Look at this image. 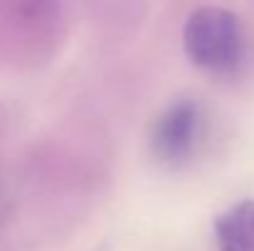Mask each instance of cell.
Returning a JSON list of instances; mask_svg holds the SVG:
<instances>
[{
    "label": "cell",
    "mask_w": 254,
    "mask_h": 251,
    "mask_svg": "<svg viewBox=\"0 0 254 251\" xmlns=\"http://www.w3.org/2000/svg\"><path fill=\"white\" fill-rule=\"evenodd\" d=\"M183 45L188 57L202 69H235L242 57V35L235 12L217 5L192 10L183 30Z\"/></svg>",
    "instance_id": "obj_1"
},
{
    "label": "cell",
    "mask_w": 254,
    "mask_h": 251,
    "mask_svg": "<svg viewBox=\"0 0 254 251\" xmlns=\"http://www.w3.org/2000/svg\"><path fill=\"white\" fill-rule=\"evenodd\" d=\"M202 136V111L195 101H175L153 126V153L166 163H180L192 155Z\"/></svg>",
    "instance_id": "obj_2"
},
{
    "label": "cell",
    "mask_w": 254,
    "mask_h": 251,
    "mask_svg": "<svg viewBox=\"0 0 254 251\" xmlns=\"http://www.w3.org/2000/svg\"><path fill=\"white\" fill-rule=\"evenodd\" d=\"M217 251H254V202L242 200L215 219Z\"/></svg>",
    "instance_id": "obj_3"
}]
</instances>
